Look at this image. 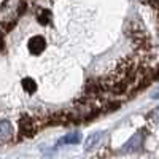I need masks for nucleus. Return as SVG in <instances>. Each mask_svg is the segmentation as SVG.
<instances>
[{
	"instance_id": "9",
	"label": "nucleus",
	"mask_w": 159,
	"mask_h": 159,
	"mask_svg": "<svg viewBox=\"0 0 159 159\" xmlns=\"http://www.w3.org/2000/svg\"><path fill=\"white\" fill-rule=\"evenodd\" d=\"M3 48H5V40H3V35L0 34V52L3 51Z\"/></svg>"
},
{
	"instance_id": "6",
	"label": "nucleus",
	"mask_w": 159,
	"mask_h": 159,
	"mask_svg": "<svg viewBox=\"0 0 159 159\" xmlns=\"http://www.w3.org/2000/svg\"><path fill=\"white\" fill-rule=\"evenodd\" d=\"M21 86H22V89L27 92V94H35V92H37V81L34 78H30V76L22 78Z\"/></svg>"
},
{
	"instance_id": "3",
	"label": "nucleus",
	"mask_w": 159,
	"mask_h": 159,
	"mask_svg": "<svg viewBox=\"0 0 159 159\" xmlns=\"http://www.w3.org/2000/svg\"><path fill=\"white\" fill-rule=\"evenodd\" d=\"M27 48H29V51H30V54H34V56L42 54V52L45 51V48H46V40H45V37H43V35H34L32 38H29Z\"/></svg>"
},
{
	"instance_id": "8",
	"label": "nucleus",
	"mask_w": 159,
	"mask_h": 159,
	"mask_svg": "<svg viewBox=\"0 0 159 159\" xmlns=\"http://www.w3.org/2000/svg\"><path fill=\"white\" fill-rule=\"evenodd\" d=\"M80 140H81L80 134H78V132H73V134H69V135H65L64 139H61V140H59V145H65V143L75 145V143H78Z\"/></svg>"
},
{
	"instance_id": "1",
	"label": "nucleus",
	"mask_w": 159,
	"mask_h": 159,
	"mask_svg": "<svg viewBox=\"0 0 159 159\" xmlns=\"http://www.w3.org/2000/svg\"><path fill=\"white\" fill-rule=\"evenodd\" d=\"M18 129H19V132H18L16 142H21L24 139H30V137H34L37 132L40 130L38 123H37V118L34 115H30V113H22L19 116V119H18Z\"/></svg>"
},
{
	"instance_id": "10",
	"label": "nucleus",
	"mask_w": 159,
	"mask_h": 159,
	"mask_svg": "<svg viewBox=\"0 0 159 159\" xmlns=\"http://www.w3.org/2000/svg\"><path fill=\"white\" fill-rule=\"evenodd\" d=\"M145 2H147L151 8H156V7H157V5H156V0H145Z\"/></svg>"
},
{
	"instance_id": "4",
	"label": "nucleus",
	"mask_w": 159,
	"mask_h": 159,
	"mask_svg": "<svg viewBox=\"0 0 159 159\" xmlns=\"http://www.w3.org/2000/svg\"><path fill=\"white\" fill-rule=\"evenodd\" d=\"M35 18L42 25H49L52 22V13L49 10H45V8H38L35 13Z\"/></svg>"
},
{
	"instance_id": "2",
	"label": "nucleus",
	"mask_w": 159,
	"mask_h": 159,
	"mask_svg": "<svg viewBox=\"0 0 159 159\" xmlns=\"http://www.w3.org/2000/svg\"><path fill=\"white\" fill-rule=\"evenodd\" d=\"M15 137V127L8 119H0V145H7L13 142Z\"/></svg>"
},
{
	"instance_id": "7",
	"label": "nucleus",
	"mask_w": 159,
	"mask_h": 159,
	"mask_svg": "<svg viewBox=\"0 0 159 159\" xmlns=\"http://www.w3.org/2000/svg\"><path fill=\"white\" fill-rule=\"evenodd\" d=\"M102 135H103V132H94V134H91L88 139H86V142H84V150H92L96 147V145L100 142V139H102Z\"/></svg>"
},
{
	"instance_id": "5",
	"label": "nucleus",
	"mask_w": 159,
	"mask_h": 159,
	"mask_svg": "<svg viewBox=\"0 0 159 159\" xmlns=\"http://www.w3.org/2000/svg\"><path fill=\"white\" fill-rule=\"evenodd\" d=\"M142 140H143V137H142V134H135L134 137H132L124 147H123V151H134V150H139L140 148V145H142Z\"/></svg>"
}]
</instances>
